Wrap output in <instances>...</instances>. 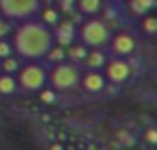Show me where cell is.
Here are the masks:
<instances>
[{
	"label": "cell",
	"mask_w": 157,
	"mask_h": 150,
	"mask_svg": "<svg viewBox=\"0 0 157 150\" xmlns=\"http://www.w3.org/2000/svg\"><path fill=\"white\" fill-rule=\"evenodd\" d=\"M54 30L44 24L43 21H32L26 19L22 21L21 26L15 28L13 32V52L17 57L28 59V61H37L46 56L50 46L54 45Z\"/></svg>",
	"instance_id": "1"
},
{
	"label": "cell",
	"mask_w": 157,
	"mask_h": 150,
	"mask_svg": "<svg viewBox=\"0 0 157 150\" xmlns=\"http://www.w3.org/2000/svg\"><path fill=\"white\" fill-rule=\"evenodd\" d=\"M80 69L76 67V63H56V67L48 72V82L54 91H70L80 84Z\"/></svg>",
	"instance_id": "2"
},
{
	"label": "cell",
	"mask_w": 157,
	"mask_h": 150,
	"mask_svg": "<svg viewBox=\"0 0 157 150\" xmlns=\"http://www.w3.org/2000/svg\"><path fill=\"white\" fill-rule=\"evenodd\" d=\"M80 39L89 48H102L111 39V30L104 19H89L80 28Z\"/></svg>",
	"instance_id": "3"
},
{
	"label": "cell",
	"mask_w": 157,
	"mask_h": 150,
	"mask_svg": "<svg viewBox=\"0 0 157 150\" xmlns=\"http://www.w3.org/2000/svg\"><path fill=\"white\" fill-rule=\"evenodd\" d=\"M43 0H0V15L10 21H26L41 11Z\"/></svg>",
	"instance_id": "4"
},
{
	"label": "cell",
	"mask_w": 157,
	"mask_h": 150,
	"mask_svg": "<svg viewBox=\"0 0 157 150\" xmlns=\"http://www.w3.org/2000/svg\"><path fill=\"white\" fill-rule=\"evenodd\" d=\"M19 78H17V85H21L24 91H39L46 85L48 82V72L43 65L30 61L24 67H21L17 70Z\"/></svg>",
	"instance_id": "5"
},
{
	"label": "cell",
	"mask_w": 157,
	"mask_h": 150,
	"mask_svg": "<svg viewBox=\"0 0 157 150\" xmlns=\"http://www.w3.org/2000/svg\"><path fill=\"white\" fill-rule=\"evenodd\" d=\"M105 80L113 82V84H124L129 76H131V67L126 59L122 57H117V59H111V61H105Z\"/></svg>",
	"instance_id": "6"
},
{
	"label": "cell",
	"mask_w": 157,
	"mask_h": 150,
	"mask_svg": "<svg viewBox=\"0 0 157 150\" xmlns=\"http://www.w3.org/2000/svg\"><path fill=\"white\" fill-rule=\"evenodd\" d=\"M109 46H111V52L117 57H126V56L135 52L137 41L129 34H117L113 39H109Z\"/></svg>",
	"instance_id": "7"
},
{
	"label": "cell",
	"mask_w": 157,
	"mask_h": 150,
	"mask_svg": "<svg viewBox=\"0 0 157 150\" xmlns=\"http://www.w3.org/2000/svg\"><path fill=\"white\" fill-rule=\"evenodd\" d=\"M80 82H82V87L87 93H100L105 87V76L100 74V70H93V69H89L83 74L80 78Z\"/></svg>",
	"instance_id": "8"
},
{
	"label": "cell",
	"mask_w": 157,
	"mask_h": 150,
	"mask_svg": "<svg viewBox=\"0 0 157 150\" xmlns=\"http://www.w3.org/2000/svg\"><path fill=\"white\" fill-rule=\"evenodd\" d=\"M74 39H76V28H74V24L68 22V21L59 22L57 28H56V32H54V41L57 45H61V46L67 48L68 45L74 43Z\"/></svg>",
	"instance_id": "9"
},
{
	"label": "cell",
	"mask_w": 157,
	"mask_h": 150,
	"mask_svg": "<svg viewBox=\"0 0 157 150\" xmlns=\"http://www.w3.org/2000/svg\"><path fill=\"white\" fill-rule=\"evenodd\" d=\"M85 65L89 67V69H93V70H100L104 65H105V61H107V56L100 50V48H93L91 52H87V56H85Z\"/></svg>",
	"instance_id": "10"
},
{
	"label": "cell",
	"mask_w": 157,
	"mask_h": 150,
	"mask_svg": "<svg viewBox=\"0 0 157 150\" xmlns=\"http://www.w3.org/2000/svg\"><path fill=\"white\" fill-rule=\"evenodd\" d=\"M78 10L83 15H96L102 10V0H78Z\"/></svg>",
	"instance_id": "11"
},
{
	"label": "cell",
	"mask_w": 157,
	"mask_h": 150,
	"mask_svg": "<svg viewBox=\"0 0 157 150\" xmlns=\"http://www.w3.org/2000/svg\"><path fill=\"white\" fill-rule=\"evenodd\" d=\"M67 48H68V50H65V52H67V57H68L72 63L83 61L85 56H87V46H85V45H68Z\"/></svg>",
	"instance_id": "12"
},
{
	"label": "cell",
	"mask_w": 157,
	"mask_h": 150,
	"mask_svg": "<svg viewBox=\"0 0 157 150\" xmlns=\"http://www.w3.org/2000/svg\"><path fill=\"white\" fill-rule=\"evenodd\" d=\"M17 91V80L11 74H0V95H13Z\"/></svg>",
	"instance_id": "13"
},
{
	"label": "cell",
	"mask_w": 157,
	"mask_h": 150,
	"mask_svg": "<svg viewBox=\"0 0 157 150\" xmlns=\"http://www.w3.org/2000/svg\"><path fill=\"white\" fill-rule=\"evenodd\" d=\"M67 48L65 46H61V45H52L50 46V50L46 52V59L48 61H52V63H61V61H65V57H67V52H65Z\"/></svg>",
	"instance_id": "14"
},
{
	"label": "cell",
	"mask_w": 157,
	"mask_h": 150,
	"mask_svg": "<svg viewBox=\"0 0 157 150\" xmlns=\"http://www.w3.org/2000/svg\"><path fill=\"white\" fill-rule=\"evenodd\" d=\"M21 69V61L17 56H8L2 59V65H0V70H4L8 74H15L17 70Z\"/></svg>",
	"instance_id": "15"
},
{
	"label": "cell",
	"mask_w": 157,
	"mask_h": 150,
	"mask_svg": "<svg viewBox=\"0 0 157 150\" xmlns=\"http://www.w3.org/2000/svg\"><path fill=\"white\" fill-rule=\"evenodd\" d=\"M153 6V0H131V11L135 15H144Z\"/></svg>",
	"instance_id": "16"
},
{
	"label": "cell",
	"mask_w": 157,
	"mask_h": 150,
	"mask_svg": "<svg viewBox=\"0 0 157 150\" xmlns=\"http://www.w3.org/2000/svg\"><path fill=\"white\" fill-rule=\"evenodd\" d=\"M41 21L44 22V24H56L57 22V11L56 10H52V8H46V10H43L41 11Z\"/></svg>",
	"instance_id": "17"
},
{
	"label": "cell",
	"mask_w": 157,
	"mask_h": 150,
	"mask_svg": "<svg viewBox=\"0 0 157 150\" xmlns=\"http://www.w3.org/2000/svg\"><path fill=\"white\" fill-rule=\"evenodd\" d=\"M11 30H13V26H11V21L0 15V39H6V37L11 34Z\"/></svg>",
	"instance_id": "18"
},
{
	"label": "cell",
	"mask_w": 157,
	"mask_h": 150,
	"mask_svg": "<svg viewBox=\"0 0 157 150\" xmlns=\"http://www.w3.org/2000/svg\"><path fill=\"white\" fill-rule=\"evenodd\" d=\"M41 91V102L43 104H54L56 102V91L54 89H39Z\"/></svg>",
	"instance_id": "19"
},
{
	"label": "cell",
	"mask_w": 157,
	"mask_h": 150,
	"mask_svg": "<svg viewBox=\"0 0 157 150\" xmlns=\"http://www.w3.org/2000/svg\"><path fill=\"white\" fill-rule=\"evenodd\" d=\"M142 30L146 32V34H150V35H153L155 34V17H144L142 19Z\"/></svg>",
	"instance_id": "20"
},
{
	"label": "cell",
	"mask_w": 157,
	"mask_h": 150,
	"mask_svg": "<svg viewBox=\"0 0 157 150\" xmlns=\"http://www.w3.org/2000/svg\"><path fill=\"white\" fill-rule=\"evenodd\" d=\"M11 54H13L11 43L6 41V39H0V59H4V57H8V56H11Z\"/></svg>",
	"instance_id": "21"
},
{
	"label": "cell",
	"mask_w": 157,
	"mask_h": 150,
	"mask_svg": "<svg viewBox=\"0 0 157 150\" xmlns=\"http://www.w3.org/2000/svg\"><path fill=\"white\" fill-rule=\"evenodd\" d=\"M146 139L151 143V144H155V130L151 128V130H148V133H146Z\"/></svg>",
	"instance_id": "22"
},
{
	"label": "cell",
	"mask_w": 157,
	"mask_h": 150,
	"mask_svg": "<svg viewBox=\"0 0 157 150\" xmlns=\"http://www.w3.org/2000/svg\"><path fill=\"white\" fill-rule=\"evenodd\" d=\"M50 150H63V146H61L59 143H56V144H52V146H50Z\"/></svg>",
	"instance_id": "23"
}]
</instances>
